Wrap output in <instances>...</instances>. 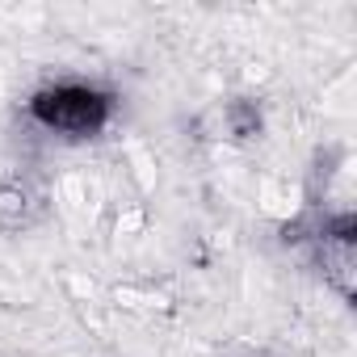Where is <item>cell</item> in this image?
I'll use <instances>...</instances> for the list:
<instances>
[{"label":"cell","instance_id":"6da1fadb","mask_svg":"<svg viewBox=\"0 0 357 357\" xmlns=\"http://www.w3.org/2000/svg\"><path fill=\"white\" fill-rule=\"evenodd\" d=\"M30 114L55 135L84 139V135H97L109 122L114 97L93 89V84H51V89H38L30 97Z\"/></svg>","mask_w":357,"mask_h":357},{"label":"cell","instance_id":"7a4b0ae2","mask_svg":"<svg viewBox=\"0 0 357 357\" xmlns=\"http://www.w3.org/2000/svg\"><path fill=\"white\" fill-rule=\"evenodd\" d=\"M219 126L231 139H257L261 135V105L257 101H227L219 109Z\"/></svg>","mask_w":357,"mask_h":357},{"label":"cell","instance_id":"3957f363","mask_svg":"<svg viewBox=\"0 0 357 357\" xmlns=\"http://www.w3.org/2000/svg\"><path fill=\"white\" fill-rule=\"evenodd\" d=\"M30 223V194L13 181L0 185V227L5 231H22Z\"/></svg>","mask_w":357,"mask_h":357},{"label":"cell","instance_id":"277c9868","mask_svg":"<svg viewBox=\"0 0 357 357\" xmlns=\"http://www.w3.org/2000/svg\"><path fill=\"white\" fill-rule=\"evenodd\" d=\"M324 278L332 282V290H340L344 298H353V248L324 244Z\"/></svg>","mask_w":357,"mask_h":357}]
</instances>
